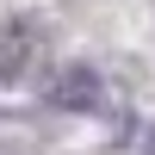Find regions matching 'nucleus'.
<instances>
[{
  "label": "nucleus",
  "mask_w": 155,
  "mask_h": 155,
  "mask_svg": "<svg viewBox=\"0 0 155 155\" xmlns=\"http://www.w3.org/2000/svg\"><path fill=\"white\" fill-rule=\"evenodd\" d=\"M37 56H44V25L37 19H6L0 25V87L25 81L37 68Z\"/></svg>",
  "instance_id": "1"
},
{
  "label": "nucleus",
  "mask_w": 155,
  "mask_h": 155,
  "mask_svg": "<svg viewBox=\"0 0 155 155\" xmlns=\"http://www.w3.org/2000/svg\"><path fill=\"white\" fill-rule=\"evenodd\" d=\"M99 99H106V81H99V68H87V62H68V68L50 81V106H62V112H93Z\"/></svg>",
  "instance_id": "2"
}]
</instances>
